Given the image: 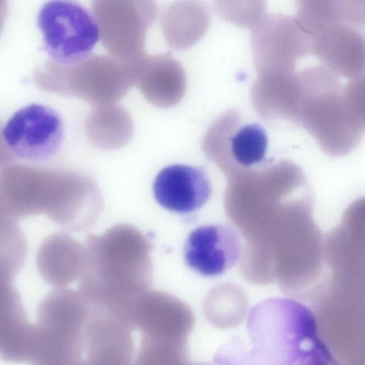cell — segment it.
<instances>
[{
	"instance_id": "cell-1",
	"label": "cell",
	"mask_w": 365,
	"mask_h": 365,
	"mask_svg": "<svg viewBox=\"0 0 365 365\" xmlns=\"http://www.w3.org/2000/svg\"><path fill=\"white\" fill-rule=\"evenodd\" d=\"M103 208L96 180L87 174L26 164L0 169V216L19 222L46 215L73 232L93 226Z\"/></svg>"
},
{
	"instance_id": "cell-2",
	"label": "cell",
	"mask_w": 365,
	"mask_h": 365,
	"mask_svg": "<svg viewBox=\"0 0 365 365\" xmlns=\"http://www.w3.org/2000/svg\"><path fill=\"white\" fill-rule=\"evenodd\" d=\"M83 246L79 292L93 306L129 327L135 300L153 282L149 240L135 227L119 224L102 235H89Z\"/></svg>"
},
{
	"instance_id": "cell-3",
	"label": "cell",
	"mask_w": 365,
	"mask_h": 365,
	"mask_svg": "<svg viewBox=\"0 0 365 365\" xmlns=\"http://www.w3.org/2000/svg\"><path fill=\"white\" fill-rule=\"evenodd\" d=\"M247 338L235 336L215 354L217 365H314L327 347L312 311L289 298L272 297L250 310Z\"/></svg>"
},
{
	"instance_id": "cell-4",
	"label": "cell",
	"mask_w": 365,
	"mask_h": 365,
	"mask_svg": "<svg viewBox=\"0 0 365 365\" xmlns=\"http://www.w3.org/2000/svg\"><path fill=\"white\" fill-rule=\"evenodd\" d=\"M297 74L299 125L326 148L357 143L364 130V76L343 86L336 75L324 66Z\"/></svg>"
},
{
	"instance_id": "cell-5",
	"label": "cell",
	"mask_w": 365,
	"mask_h": 365,
	"mask_svg": "<svg viewBox=\"0 0 365 365\" xmlns=\"http://www.w3.org/2000/svg\"><path fill=\"white\" fill-rule=\"evenodd\" d=\"M93 307L78 291L65 287L48 292L36 310L30 365H76Z\"/></svg>"
},
{
	"instance_id": "cell-6",
	"label": "cell",
	"mask_w": 365,
	"mask_h": 365,
	"mask_svg": "<svg viewBox=\"0 0 365 365\" xmlns=\"http://www.w3.org/2000/svg\"><path fill=\"white\" fill-rule=\"evenodd\" d=\"M37 25L48 56L66 68L88 59L101 35L94 14L73 1L46 2L38 11Z\"/></svg>"
},
{
	"instance_id": "cell-7",
	"label": "cell",
	"mask_w": 365,
	"mask_h": 365,
	"mask_svg": "<svg viewBox=\"0 0 365 365\" xmlns=\"http://www.w3.org/2000/svg\"><path fill=\"white\" fill-rule=\"evenodd\" d=\"M4 147L12 158L40 163L55 156L64 138L62 118L53 108L31 103L16 110L4 124Z\"/></svg>"
},
{
	"instance_id": "cell-8",
	"label": "cell",
	"mask_w": 365,
	"mask_h": 365,
	"mask_svg": "<svg viewBox=\"0 0 365 365\" xmlns=\"http://www.w3.org/2000/svg\"><path fill=\"white\" fill-rule=\"evenodd\" d=\"M251 46L258 75L291 74L301 57L311 54L310 38L295 19L265 15L252 29Z\"/></svg>"
},
{
	"instance_id": "cell-9",
	"label": "cell",
	"mask_w": 365,
	"mask_h": 365,
	"mask_svg": "<svg viewBox=\"0 0 365 365\" xmlns=\"http://www.w3.org/2000/svg\"><path fill=\"white\" fill-rule=\"evenodd\" d=\"M268 137L256 122L245 121L236 109L219 115L206 130L202 141L204 153L222 165L231 160L242 168L258 165L266 159Z\"/></svg>"
},
{
	"instance_id": "cell-10",
	"label": "cell",
	"mask_w": 365,
	"mask_h": 365,
	"mask_svg": "<svg viewBox=\"0 0 365 365\" xmlns=\"http://www.w3.org/2000/svg\"><path fill=\"white\" fill-rule=\"evenodd\" d=\"M194 326L190 308L175 296L159 290H148L135 300L130 316L131 330L142 336L187 341Z\"/></svg>"
},
{
	"instance_id": "cell-11",
	"label": "cell",
	"mask_w": 365,
	"mask_h": 365,
	"mask_svg": "<svg viewBox=\"0 0 365 365\" xmlns=\"http://www.w3.org/2000/svg\"><path fill=\"white\" fill-rule=\"evenodd\" d=\"M242 242L238 232L231 225H207L193 230L183 248L186 264L196 273L218 277L239 261Z\"/></svg>"
},
{
	"instance_id": "cell-12",
	"label": "cell",
	"mask_w": 365,
	"mask_h": 365,
	"mask_svg": "<svg viewBox=\"0 0 365 365\" xmlns=\"http://www.w3.org/2000/svg\"><path fill=\"white\" fill-rule=\"evenodd\" d=\"M92 307L76 365H133L132 330L107 312Z\"/></svg>"
},
{
	"instance_id": "cell-13",
	"label": "cell",
	"mask_w": 365,
	"mask_h": 365,
	"mask_svg": "<svg viewBox=\"0 0 365 365\" xmlns=\"http://www.w3.org/2000/svg\"><path fill=\"white\" fill-rule=\"evenodd\" d=\"M356 26L339 20L309 36L311 54L335 75L358 78L364 72V37Z\"/></svg>"
},
{
	"instance_id": "cell-14",
	"label": "cell",
	"mask_w": 365,
	"mask_h": 365,
	"mask_svg": "<svg viewBox=\"0 0 365 365\" xmlns=\"http://www.w3.org/2000/svg\"><path fill=\"white\" fill-rule=\"evenodd\" d=\"M158 203L177 213H190L201 208L210 198L212 185L201 168L176 164L162 169L153 183Z\"/></svg>"
},
{
	"instance_id": "cell-15",
	"label": "cell",
	"mask_w": 365,
	"mask_h": 365,
	"mask_svg": "<svg viewBox=\"0 0 365 365\" xmlns=\"http://www.w3.org/2000/svg\"><path fill=\"white\" fill-rule=\"evenodd\" d=\"M299 87L297 73L258 75L252 91V104L266 121L289 120L299 125Z\"/></svg>"
},
{
	"instance_id": "cell-16",
	"label": "cell",
	"mask_w": 365,
	"mask_h": 365,
	"mask_svg": "<svg viewBox=\"0 0 365 365\" xmlns=\"http://www.w3.org/2000/svg\"><path fill=\"white\" fill-rule=\"evenodd\" d=\"M84 256L83 244L66 233H55L47 237L38 248L37 269L48 284L64 287L79 278Z\"/></svg>"
},
{
	"instance_id": "cell-17",
	"label": "cell",
	"mask_w": 365,
	"mask_h": 365,
	"mask_svg": "<svg viewBox=\"0 0 365 365\" xmlns=\"http://www.w3.org/2000/svg\"><path fill=\"white\" fill-rule=\"evenodd\" d=\"M33 332L18 290L0 299V357L6 361L27 362Z\"/></svg>"
},
{
	"instance_id": "cell-18",
	"label": "cell",
	"mask_w": 365,
	"mask_h": 365,
	"mask_svg": "<svg viewBox=\"0 0 365 365\" xmlns=\"http://www.w3.org/2000/svg\"><path fill=\"white\" fill-rule=\"evenodd\" d=\"M187 341L142 336L133 365H187Z\"/></svg>"
},
{
	"instance_id": "cell-19",
	"label": "cell",
	"mask_w": 365,
	"mask_h": 365,
	"mask_svg": "<svg viewBox=\"0 0 365 365\" xmlns=\"http://www.w3.org/2000/svg\"><path fill=\"white\" fill-rule=\"evenodd\" d=\"M263 4L262 1L260 3L257 1L254 6H223L229 11V13H225L223 16L233 24L252 29L265 16V5Z\"/></svg>"
}]
</instances>
